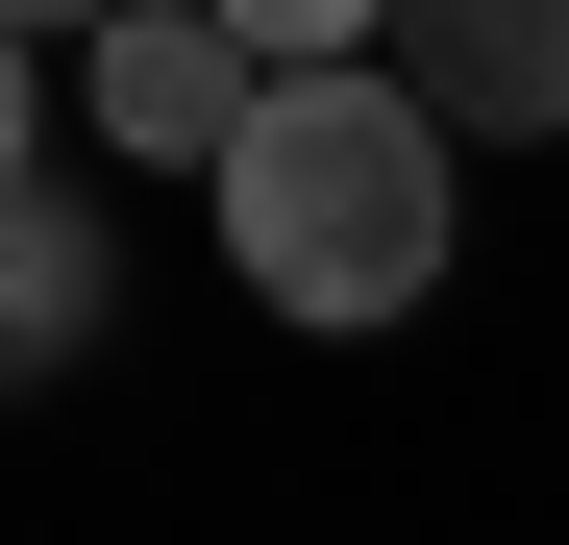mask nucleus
Masks as SVG:
<instances>
[{
    "mask_svg": "<svg viewBox=\"0 0 569 545\" xmlns=\"http://www.w3.org/2000/svg\"><path fill=\"white\" fill-rule=\"evenodd\" d=\"M446 125L397 100V50L371 75H272V125H248V174H223V272L272 323H397L421 272H446Z\"/></svg>",
    "mask_w": 569,
    "mask_h": 545,
    "instance_id": "1",
    "label": "nucleus"
},
{
    "mask_svg": "<svg viewBox=\"0 0 569 545\" xmlns=\"http://www.w3.org/2000/svg\"><path fill=\"white\" fill-rule=\"evenodd\" d=\"M74 100L124 125V174H248V125H272V26H199V0H124L100 50H74Z\"/></svg>",
    "mask_w": 569,
    "mask_h": 545,
    "instance_id": "2",
    "label": "nucleus"
},
{
    "mask_svg": "<svg viewBox=\"0 0 569 545\" xmlns=\"http://www.w3.org/2000/svg\"><path fill=\"white\" fill-rule=\"evenodd\" d=\"M397 100L470 149V125H569V0H421L397 26Z\"/></svg>",
    "mask_w": 569,
    "mask_h": 545,
    "instance_id": "3",
    "label": "nucleus"
},
{
    "mask_svg": "<svg viewBox=\"0 0 569 545\" xmlns=\"http://www.w3.org/2000/svg\"><path fill=\"white\" fill-rule=\"evenodd\" d=\"M0 347H26V373L100 347V199H26V248H0Z\"/></svg>",
    "mask_w": 569,
    "mask_h": 545,
    "instance_id": "4",
    "label": "nucleus"
}]
</instances>
